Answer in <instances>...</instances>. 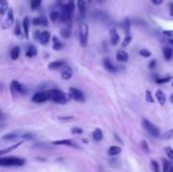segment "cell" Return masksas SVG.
<instances>
[{
  "label": "cell",
  "mask_w": 173,
  "mask_h": 172,
  "mask_svg": "<svg viewBox=\"0 0 173 172\" xmlns=\"http://www.w3.org/2000/svg\"><path fill=\"white\" fill-rule=\"evenodd\" d=\"M171 79H172V78L170 77V76H168V77H165V78H158V77H157V78H155V83L159 84V85H161V84L168 83Z\"/></svg>",
  "instance_id": "d6a6232c"
},
{
  "label": "cell",
  "mask_w": 173,
  "mask_h": 172,
  "mask_svg": "<svg viewBox=\"0 0 173 172\" xmlns=\"http://www.w3.org/2000/svg\"><path fill=\"white\" fill-rule=\"evenodd\" d=\"M170 8H171V12H170V14H171V17H173V2L170 4Z\"/></svg>",
  "instance_id": "681fc988"
},
{
  "label": "cell",
  "mask_w": 173,
  "mask_h": 172,
  "mask_svg": "<svg viewBox=\"0 0 173 172\" xmlns=\"http://www.w3.org/2000/svg\"><path fill=\"white\" fill-rule=\"evenodd\" d=\"M71 131L73 135H81V133L84 132L83 129H80V127H73Z\"/></svg>",
  "instance_id": "b9f144b4"
},
{
  "label": "cell",
  "mask_w": 173,
  "mask_h": 172,
  "mask_svg": "<svg viewBox=\"0 0 173 172\" xmlns=\"http://www.w3.org/2000/svg\"><path fill=\"white\" fill-rule=\"evenodd\" d=\"M60 33H61V36L64 37V38H70V36H71V29L70 27H64V29H61Z\"/></svg>",
  "instance_id": "1f68e13d"
},
{
  "label": "cell",
  "mask_w": 173,
  "mask_h": 172,
  "mask_svg": "<svg viewBox=\"0 0 173 172\" xmlns=\"http://www.w3.org/2000/svg\"><path fill=\"white\" fill-rule=\"evenodd\" d=\"M52 42H53V50H55V51H60V50H63L64 48V44L60 42L59 38L58 37H52Z\"/></svg>",
  "instance_id": "d6986e66"
},
{
  "label": "cell",
  "mask_w": 173,
  "mask_h": 172,
  "mask_svg": "<svg viewBox=\"0 0 173 172\" xmlns=\"http://www.w3.org/2000/svg\"><path fill=\"white\" fill-rule=\"evenodd\" d=\"M170 42H171V44L173 45V39H170Z\"/></svg>",
  "instance_id": "f5cc1de1"
},
{
  "label": "cell",
  "mask_w": 173,
  "mask_h": 172,
  "mask_svg": "<svg viewBox=\"0 0 173 172\" xmlns=\"http://www.w3.org/2000/svg\"><path fill=\"white\" fill-rule=\"evenodd\" d=\"M115 58H117V60H118L119 63H126V61L128 60V54L126 53L124 50H120V51H118Z\"/></svg>",
  "instance_id": "2e32d148"
},
{
  "label": "cell",
  "mask_w": 173,
  "mask_h": 172,
  "mask_svg": "<svg viewBox=\"0 0 173 172\" xmlns=\"http://www.w3.org/2000/svg\"><path fill=\"white\" fill-rule=\"evenodd\" d=\"M20 145H21V143H17L15 145H12V146H10V148H4V150H0V157H1L2 154H6V153H8V152H11V151H12V150H14V148H19Z\"/></svg>",
  "instance_id": "f1b7e54d"
},
{
  "label": "cell",
  "mask_w": 173,
  "mask_h": 172,
  "mask_svg": "<svg viewBox=\"0 0 173 172\" xmlns=\"http://www.w3.org/2000/svg\"><path fill=\"white\" fill-rule=\"evenodd\" d=\"M87 1H90V2H92V1H93V0H87Z\"/></svg>",
  "instance_id": "11a10c76"
},
{
  "label": "cell",
  "mask_w": 173,
  "mask_h": 172,
  "mask_svg": "<svg viewBox=\"0 0 173 172\" xmlns=\"http://www.w3.org/2000/svg\"><path fill=\"white\" fill-rule=\"evenodd\" d=\"M10 55H11V59H12V60H17V59H18L19 55H20V47H19V46L13 47L12 50H11V53H10Z\"/></svg>",
  "instance_id": "484cf974"
},
{
  "label": "cell",
  "mask_w": 173,
  "mask_h": 172,
  "mask_svg": "<svg viewBox=\"0 0 173 172\" xmlns=\"http://www.w3.org/2000/svg\"><path fill=\"white\" fill-rule=\"evenodd\" d=\"M165 152H166L167 157L170 158V159H173V148H165Z\"/></svg>",
  "instance_id": "f35d334b"
},
{
  "label": "cell",
  "mask_w": 173,
  "mask_h": 172,
  "mask_svg": "<svg viewBox=\"0 0 173 172\" xmlns=\"http://www.w3.org/2000/svg\"><path fill=\"white\" fill-rule=\"evenodd\" d=\"M143 126H144V129L147 131L152 137H159V135H160L159 129H158L155 125L152 124L149 120H147L146 118L143 119Z\"/></svg>",
  "instance_id": "277c9868"
},
{
  "label": "cell",
  "mask_w": 173,
  "mask_h": 172,
  "mask_svg": "<svg viewBox=\"0 0 173 172\" xmlns=\"http://www.w3.org/2000/svg\"><path fill=\"white\" fill-rule=\"evenodd\" d=\"M51 38H52V37H51V33H50L48 31H44V32H40V36H39L38 42H40L41 45H46V44H48Z\"/></svg>",
  "instance_id": "30bf717a"
},
{
  "label": "cell",
  "mask_w": 173,
  "mask_h": 172,
  "mask_svg": "<svg viewBox=\"0 0 173 172\" xmlns=\"http://www.w3.org/2000/svg\"><path fill=\"white\" fill-rule=\"evenodd\" d=\"M155 64H157V60H155V59L151 60V61H149V68H154V67H155Z\"/></svg>",
  "instance_id": "7dc6e473"
},
{
  "label": "cell",
  "mask_w": 173,
  "mask_h": 172,
  "mask_svg": "<svg viewBox=\"0 0 173 172\" xmlns=\"http://www.w3.org/2000/svg\"><path fill=\"white\" fill-rule=\"evenodd\" d=\"M93 139L96 140V142H100L102 139V137H104V135H102V131L100 130V129H96V130L93 131Z\"/></svg>",
  "instance_id": "83f0119b"
},
{
  "label": "cell",
  "mask_w": 173,
  "mask_h": 172,
  "mask_svg": "<svg viewBox=\"0 0 173 172\" xmlns=\"http://www.w3.org/2000/svg\"><path fill=\"white\" fill-rule=\"evenodd\" d=\"M141 148L145 150V152H146V153H149V144H147V142H145V140L141 142Z\"/></svg>",
  "instance_id": "7bdbcfd3"
},
{
  "label": "cell",
  "mask_w": 173,
  "mask_h": 172,
  "mask_svg": "<svg viewBox=\"0 0 173 172\" xmlns=\"http://www.w3.org/2000/svg\"><path fill=\"white\" fill-rule=\"evenodd\" d=\"M146 100L149 101V103H153L154 101V98H153V95L151 93V91H146Z\"/></svg>",
  "instance_id": "ab89813d"
},
{
  "label": "cell",
  "mask_w": 173,
  "mask_h": 172,
  "mask_svg": "<svg viewBox=\"0 0 173 172\" xmlns=\"http://www.w3.org/2000/svg\"><path fill=\"white\" fill-rule=\"evenodd\" d=\"M37 53H38L37 48L34 47V46H32V45H28V47L26 48V57H28V58H33V57H36Z\"/></svg>",
  "instance_id": "d4e9b609"
},
{
  "label": "cell",
  "mask_w": 173,
  "mask_h": 172,
  "mask_svg": "<svg viewBox=\"0 0 173 172\" xmlns=\"http://www.w3.org/2000/svg\"><path fill=\"white\" fill-rule=\"evenodd\" d=\"M162 138H164V139H171V138H173V129L170 131H167L166 133L162 136Z\"/></svg>",
  "instance_id": "60d3db41"
},
{
  "label": "cell",
  "mask_w": 173,
  "mask_h": 172,
  "mask_svg": "<svg viewBox=\"0 0 173 172\" xmlns=\"http://www.w3.org/2000/svg\"><path fill=\"white\" fill-rule=\"evenodd\" d=\"M73 117H59V120H64V121H67V120H72Z\"/></svg>",
  "instance_id": "c3c4849f"
},
{
  "label": "cell",
  "mask_w": 173,
  "mask_h": 172,
  "mask_svg": "<svg viewBox=\"0 0 173 172\" xmlns=\"http://www.w3.org/2000/svg\"><path fill=\"white\" fill-rule=\"evenodd\" d=\"M162 165H164V170H162V172H168V171H170L171 165H170V163H168L166 159L162 160Z\"/></svg>",
  "instance_id": "74e56055"
},
{
  "label": "cell",
  "mask_w": 173,
  "mask_h": 172,
  "mask_svg": "<svg viewBox=\"0 0 173 172\" xmlns=\"http://www.w3.org/2000/svg\"><path fill=\"white\" fill-rule=\"evenodd\" d=\"M151 166H152L153 172H160V170H159V164H158L155 160H152V161H151Z\"/></svg>",
  "instance_id": "8d00e7d4"
},
{
  "label": "cell",
  "mask_w": 173,
  "mask_h": 172,
  "mask_svg": "<svg viewBox=\"0 0 173 172\" xmlns=\"http://www.w3.org/2000/svg\"><path fill=\"white\" fill-rule=\"evenodd\" d=\"M70 97L73 100L79 101V103H85V100H86L83 92L76 87H70Z\"/></svg>",
  "instance_id": "8992f818"
},
{
  "label": "cell",
  "mask_w": 173,
  "mask_h": 172,
  "mask_svg": "<svg viewBox=\"0 0 173 172\" xmlns=\"http://www.w3.org/2000/svg\"><path fill=\"white\" fill-rule=\"evenodd\" d=\"M32 24L36 26H48V20L45 17H37L32 20Z\"/></svg>",
  "instance_id": "5bb4252c"
},
{
  "label": "cell",
  "mask_w": 173,
  "mask_h": 172,
  "mask_svg": "<svg viewBox=\"0 0 173 172\" xmlns=\"http://www.w3.org/2000/svg\"><path fill=\"white\" fill-rule=\"evenodd\" d=\"M50 100V95H48V91H40V92H37L32 97V101L33 103H38V104H41L45 101Z\"/></svg>",
  "instance_id": "5b68a950"
},
{
  "label": "cell",
  "mask_w": 173,
  "mask_h": 172,
  "mask_svg": "<svg viewBox=\"0 0 173 172\" xmlns=\"http://www.w3.org/2000/svg\"><path fill=\"white\" fill-rule=\"evenodd\" d=\"M13 24H15V19H14V12H13V8L10 7L8 12H7V17L5 19V23H4V29H8L11 27Z\"/></svg>",
  "instance_id": "ba28073f"
},
{
  "label": "cell",
  "mask_w": 173,
  "mask_h": 172,
  "mask_svg": "<svg viewBox=\"0 0 173 172\" xmlns=\"http://www.w3.org/2000/svg\"><path fill=\"white\" fill-rule=\"evenodd\" d=\"M17 138H21V133H19V132H11V133H7V135L2 137L4 140H14Z\"/></svg>",
  "instance_id": "7402d4cb"
},
{
  "label": "cell",
  "mask_w": 173,
  "mask_h": 172,
  "mask_svg": "<svg viewBox=\"0 0 173 172\" xmlns=\"http://www.w3.org/2000/svg\"><path fill=\"white\" fill-rule=\"evenodd\" d=\"M25 163V159L19 157H0V166H23Z\"/></svg>",
  "instance_id": "6da1fadb"
},
{
  "label": "cell",
  "mask_w": 173,
  "mask_h": 172,
  "mask_svg": "<svg viewBox=\"0 0 173 172\" xmlns=\"http://www.w3.org/2000/svg\"><path fill=\"white\" fill-rule=\"evenodd\" d=\"M31 19L30 17H25L24 19H23V32H24V36L26 37V38H28V31H30V25H31Z\"/></svg>",
  "instance_id": "8fae6325"
},
{
  "label": "cell",
  "mask_w": 173,
  "mask_h": 172,
  "mask_svg": "<svg viewBox=\"0 0 173 172\" xmlns=\"http://www.w3.org/2000/svg\"><path fill=\"white\" fill-rule=\"evenodd\" d=\"M23 24H20V21H15V24H14V34L15 36H18L20 37L21 34H23Z\"/></svg>",
  "instance_id": "4316f807"
},
{
  "label": "cell",
  "mask_w": 173,
  "mask_h": 172,
  "mask_svg": "<svg viewBox=\"0 0 173 172\" xmlns=\"http://www.w3.org/2000/svg\"><path fill=\"white\" fill-rule=\"evenodd\" d=\"M162 34L168 37V38H171V39H173V31H162Z\"/></svg>",
  "instance_id": "f6af8a7d"
},
{
  "label": "cell",
  "mask_w": 173,
  "mask_h": 172,
  "mask_svg": "<svg viewBox=\"0 0 173 172\" xmlns=\"http://www.w3.org/2000/svg\"><path fill=\"white\" fill-rule=\"evenodd\" d=\"M41 1L42 0H32V1H31V8H32L33 11L38 10V8L40 7V5H41Z\"/></svg>",
  "instance_id": "4dcf8cb0"
},
{
  "label": "cell",
  "mask_w": 173,
  "mask_h": 172,
  "mask_svg": "<svg viewBox=\"0 0 173 172\" xmlns=\"http://www.w3.org/2000/svg\"><path fill=\"white\" fill-rule=\"evenodd\" d=\"M110 40H111V44L115 46L120 40V37H119V33H118V31L115 30V29H111L110 31Z\"/></svg>",
  "instance_id": "9c48e42d"
},
{
  "label": "cell",
  "mask_w": 173,
  "mask_h": 172,
  "mask_svg": "<svg viewBox=\"0 0 173 172\" xmlns=\"http://www.w3.org/2000/svg\"><path fill=\"white\" fill-rule=\"evenodd\" d=\"M124 29H125L126 33H127V34H130V21H128L127 19H126L125 23H124Z\"/></svg>",
  "instance_id": "ee69618b"
},
{
  "label": "cell",
  "mask_w": 173,
  "mask_h": 172,
  "mask_svg": "<svg viewBox=\"0 0 173 172\" xmlns=\"http://www.w3.org/2000/svg\"><path fill=\"white\" fill-rule=\"evenodd\" d=\"M155 97H157L158 101H159V104H161V105H164V104L166 103V95H165V93H164L161 90H158V91L155 92Z\"/></svg>",
  "instance_id": "603a6c76"
},
{
  "label": "cell",
  "mask_w": 173,
  "mask_h": 172,
  "mask_svg": "<svg viewBox=\"0 0 173 172\" xmlns=\"http://www.w3.org/2000/svg\"><path fill=\"white\" fill-rule=\"evenodd\" d=\"M79 37H80V45L85 47L87 45V39H89V26L85 23H81L79 26Z\"/></svg>",
  "instance_id": "3957f363"
},
{
  "label": "cell",
  "mask_w": 173,
  "mask_h": 172,
  "mask_svg": "<svg viewBox=\"0 0 173 172\" xmlns=\"http://www.w3.org/2000/svg\"><path fill=\"white\" fill-rule=\"evenodd\" d=\"M162 55H164V58L165 60H171L173 57V51L171 47H168V46H165V47L162 48Z\"/></svg>",
  "instance_id": "ffe728a7"
},
{
  "label": "cell",
  "mask_w": 173,
  "mask_h": 172,
  "mask_svg": "<svg viewBox=\"0 0 173 172\" xmlns=\"http://www.w3.org/2000/svg\"><path fill=\"white\" fill-rule=\"evenodd\" d=\"M132 42V37L131 34H127V36L125 37V39H124V42H123V47H127L128 45H130V42Z\"/></svg>",
  "instance_id": "e575fe53"
},
{
  "label": "cell",
  "mask_w": 173,
  "mask_h": 172,
  "mask_svg": "<svg viewBox=\"0 0 173 172\" xmlns=\"http://www.w3.org/2000/svg\"><path fill=\"white\" fill-rule=\"evenodd\" d=\"M104 66H105V68H106L108 72H111V73H115V72L118 71L117 66L113 65V64H112V61L108 59V58H106V59L104 60Z\"/></svg>",
  "instance_id": "9a60e30c"
},
{
  "label": "cell",
  "mask_w": 173,
  "mask_h": 172,
  "mask_svg": "<svg viewBox=\"0 0 173 172\" xmlns=\"http://www.w3.org/2000/svg\"><path fill=\"white\" fill-rule=\"evenodd\" d=\"M21 138L23 139H26V140H31L34 138V135L33 133H30V132H25V133H21Z\"/></svg>",
  "instance_id": "d590c367"
},
{
  "label": "cell",
  "mask_w": 173,
  "mask_h": 172,
  "mask_svg": "<svg viewBox=\"0 0 173 172\" xmlns=\"http://www.w3.org/2000/svg\"><path fill=\"white\" fill-rule=\"evenodd\" d=\"M48 95H50V100H52L53 103H57V104H66L67 103L65 93L58 89L48 90Z\"/></svg>",
  "instance_id": "7a4b0ae2"
},
{
  "label": "cell",
  "mask_w": 173,
  "mask_h": 172,
  "mask_svg": "<svg viewBox=\"0 0 173 172\" xmlns=\"http://www.w3.org/2000/svg\"><path fill=\"white\" fill-rule=\"evenodd\" d=\"M0 114H1V111H0Z\"/></svg>",
  "instance_id": "9f6ffc18"
},
{
  "label": "cell",
  "mask_w": 173,
  "mask_h": 172,
  "mask_svg": "<svg viewBox=\"0 0 173 172\" xmlns=\"http://www.w3.org/2000/svg\"><path fill=\"white\" fill-rule=\"evenodd\" d=\"M11 92L14 93V95H15V93L24 95V93H26V89L23 86V84H20L19 82H17V80H13L12 83H11Z\"/></svg>",
  "instance_id": "52a82bcc"
},
{
  "label": "cell",
  "mask_w": 173,
  "mask_h": 172,
  "mask_svg": "<svg viewBox=\"0 0 173 172\" xmlns=\"http://www.w3.org/2000/svg\"><path fill=\"white\" fill-rule=\"evenodd\" d=\"M8 10H10L8 1H7V0H0V15H5V14H7Z\"/></svg>",
  "instance_id": "e0dca14e"
},
{
  "label": "cell",
  "mask_w": 173,
  "mask_h": 172,
  "mask_svg": "<svg viewBox=\"0 0 173 172\" xmlns=\"http://www.w3.org/2000/svg\"><path fill=\"white\" fill-rule=\"evenodd\" d=\"M151 2H152L153 5H161V4L164 2V0H151Z\"/></svg>",
  "instance_id": "bcb514c9"
},
{
  "label": "cell",
  "mask_w": 173,
  "mask_h": 172,
  "mask_svg": "<svg viewBox=\"0 0 173 172\" xmlns=\"http://www.w3.org/2000/svg\"><path fill=\"white\" fill-rule=\"evenodd\" d=\"M1 90H2V86H1V84H0V91H1Z\"/></svg>",
  "instance_id": "db71d44e"
},
{
  "label": "cell",
  "mask_w": 173,
  "mask_h": 172,
  "mask_svg": "<svg viewBox=\"0 0 173 172\" xmlns=\"http://www.w3.org/2000/svg\"><path fill=\"white\" fill-rule=\"evenodd\" d=\"M168 172H173V166H171V169H170V171Z\"/></svg>",
  "instance_id": "816d5d0a"
},
{
  "label": "cell",
  "mask_w": 173,
  "mask_h": 172,
  "mask_svg": "<svg viewBox=\"0 0 173 172\" xmlns=\"http://www.w3.org/2000/svg\"><path fill=\"white\" fill-rule=\"evenodd\" d=\"M50 18H51V20H52L53 23H55V21H58V20H61V13H60L59 11L51 12V14H50Z\"/></svg>",
  "instance_id": "f546056e"
},
{
  "label": "cell",
  "mask_w": 173,
  "mask_h": 172,
  "mask_svg": "<svg viewBox=\"0 0 173 172\" xmlns=\"http://www.w3.org/2000/svg\"><path fill=\"white\" fill-rule=\"evenodd\" d=\"M77 7L79 10V13L81 14V17L86 15L87 12V7H86V1L85 0H77Z\"/></svg>",
  "instance_id": "4fadbf2b"
},
{
  "label": "cell",
  "mask_w": 173,
  "mask_h": 172,
  "mask_svg": "<svg viewBox=\"0 0 173 172\" xmlns=\"http://www.w3.org/2000/svg\"><path fill=\"white\" fill-rule=\"evenodd\" d=\"M72 76H73V72H72L71 67H65V68H64V71L61 72V78H63L64 80H68V79H71Z\"/></svg>",
  "instance_id": "44dd1931"
},
{
  "label": "cell",
  "mask_w": 173,
  "mask_h": 172,
  "mask_svg": "<svg viewBox=\"0 0 173 172\" xmlns=\"http://www.w3.org/2000/svg\"><path fill=\"white\" fill-rule=\"evenodd\" d=\"M139 54H140L141 57H144V58H149V57L152 55V53L149 52V50H146V48H141V50L139 51Z\"/></svg>",
  "instance_id": "836d02e7"
},
{
  "label": "cell",
  "mask_w": 173,
  "mask_h": 172,
  "mask_svg": "<svg viewBox=\"0 0 173 172\" xmlns=\"http://www.w3.org/2000/svg\"><path fill=\"white\" fill-rule=\"evenodd\" d=\"M120 152H121V148H120V146H117V145H113V146H111V148L107 150L108 156H112V157L118 156Z\"/></svg>",
  "instance_id": "cb8c5ba5"
},
{
  "label": "cell",
  "mask_w": 173,
  "mask_h": 172,
  "mask_svg": "<svg viewBox=\"0 0 173 172\" xmlns=\"http://www.w3.org/2000/svg\"><path fill=\"white\" fill-rule=\"evenodd\" d=\"M172 86H173V83H172Z\"/></svg>",
  "instance_id": "6f0895ef"
},
{
  "label": "cell",
  "mask_w": 173,
  "mask_h": 172,
  "mask_svg": "<svg viewBox=\"0 0 173 172\" xmlns=\"http://www.w3.org/2000/svg\"><path fill=\"white\" fill-rule=\"evenodd\" d=\"M53 145H66V146H71V148H78L76 143L71 140V139H60V140H55L53 142Z\"/></svg>",
  "instance_id": "7c38bea8"
},
{
  "label": "cell",
  "mask_w": 173,
  "mask_h": 172,
  "mask_svg": "<svg viewBox=\"0 0 173 172\" xmlns=\"http://www.w3.org/2000/svg\"><path fill=\"white\" fill-rule=\"evenodd\" d=\"M170 101H171V103L173 104V92L171 93V95H170Z\"/></svg>",
  "instance_id": "f907efd6"
},
{
  "label": "cell",
  "mask_w": 173,
  "mask_h": 172,
  "mask_svg": "<svg viewBox=\"0 0 173 172\" xmlns=\"http://www.w3.org/2000/svg\"><path fill=\"white\" fill-rule=\"evenodd\" d=\"M65 66V61L63 60H57V61H52L48 64V70H58L60 67Z\"/></svg>",
  "instance_id": "ac0fdd59"
}]
</instances>
